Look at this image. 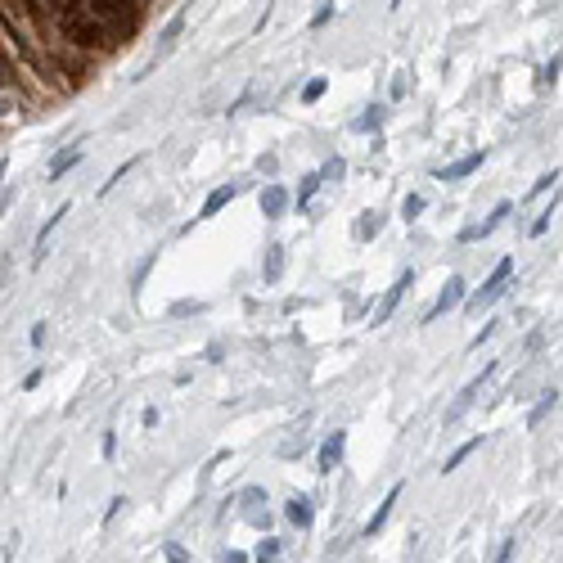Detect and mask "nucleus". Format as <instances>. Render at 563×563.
Segmentation results:
<instances>
[{"instance_id":"obj_1","label":"nucleus","mask_w":563,"mask_h":563,"mask_svg":"<svg viewBox=\"0 0 563 563\" xmlns=\"http://www.w3.org/2000/svg\"><path fill=\"white\" fill-rule=\"evenodd\" d=\"M509 280H514V257H500L496 266H491V275L482 280V289H477L473 298H464L469 311H482V306L500 302V298H505V289H509Z\"/></svg>"},{"instance_id":"obj_2","label":"nucleus","mask_w":563,"mask_h":563,"mask_svg":"<svg viewBox=\"0 0 563 563\" xmlns=\"http://www.w3.org/2000/svg\"><path fill=\"white\" fill-rule=\"evenodd\" d=\"M496 361H491V365H482V374H477V379H469L464 383V392H460V397H455V406H451V410H446V428H451V423H460V419H464V415H469V406H473V401H477V392H482V383H487L491 379V374H496Z\"/></svg>"},{"instance_id":"obj_3","label":"nucleus","mask_w":563,"mask_h":563,"mask_svg":"<svg viewBox=\"0 0 563 563\" xmlns=\"http://www.w3.org/2000/svg\"><path fill=\"white\" fill-rule=\"evenodd\" d=\"M464 298H469V284L460 280V275H451V280H446V289L437 293V302L428 306V315H423V320H428V325H433V320H442V315H446V311H455V306L464 302Z\"/></svg>"},{"instance_id":"obj_4","label":"nucleus","mask_w":563,"mask_h":563,"mask_svg":"<svg viewBox=\"0 0 563 563\" xmlns=\"http://www.w3.org/2000/svg\"><path fill=\"white\" fill-rule=\"evenodd\" d=\"M410 284H415V271H401V275H397V284H392V289L383 293V302L374 306V329L392 320V311L401 306V298H406V289H410Z\"/></svg>"},{"instance_id":"obj_5","label":"nucleus","mask_w":563,"mask_h":563,"mask_svg":"<svg viewBox=\"0 0 563 563\" xmlns=\"http://www.w3.org/2000/svg\"><path fill=\"white\" fill-rule=\"evenodd\" d=\"M401 491H406V487H401V482H397V487H392L388 496H383V505L374 509V514H369V523H365V527H361V536H365V541H374V536H379V532L388 527V519H392V509H397Z\"/></svg>"},{"instance_id":"obj_6","label":"nucleus","mask_w":563,"mask_h":563,"mask_svg":"<svg viewBox=\"0 0 563 563\" xmlns=\"http://www.w3.org/2000/svg\"><path fill=\"white\" fill-rule=\"evenodd\" d=\"M343 451H347V433L338 428V433H329L325 437V446H320V460H315V473H334L338 464H343Z\"/></svg>"},{"instance_id":"obj_7","label":"nucleus","mask_w":563,"mask_h":563,"mask_svg":"<svg viewBox=\"0 0 563 563\" xmlns=\"http://www.w3.org/2000/svg\"><path fill=\"white\" fill-rule=\"evenodd\" d=\"M235 194H239V185H217V189H212V194L203 198V207H198V217L194 221H212L221 212V207H230L235 203Z\"/></svg>"},{"instance_id":"obj_8","label":"nucleus","mask_w":563,"mask_h":563,"mask_svg":"<svg viewBox=\"0 0 563 563\" xmlns=\"http://www.w3.org/2000/svg\"><path fill=\"white\" fill-rule=\"evenodd\" d=\"M509 212H514V203H496V207H491V217L482 221V226H469V230H460V239H464V244H477V239H487L491 230H496L500 221L509 217Z\"/></svg>"},{"instance_id":"obj_9","label":"nucleus","mask_w":563,"mask_h":563,"mask_svg":"<svg viewBox=\"0 0 563 563\" xmlns=\"http://www.w3.org/2000/svg\"><path fill=\"white\" fill-rule=\"evenodd\" d=\"M293 198H289V189H284V185H266V189H261V217L266 221H275V217H284V207H289Z\"/></svg>"},{"instance_id":"obj_10","label":"nucleus","mask_w":563,"mask_h":563,"mask_svg":"<svg viewBox=\"0 0 563 563\" xmlns=\"http://www.w3.org/2000/svg\"><path fill=\"white\" fill-rule=\"evenodd\" d=\"M482 158H487V153H482V149L464 153V158H455L451 167H442V172H437V181H464V176H473L477 167H482Z\"/></svg>"},{"instance_id":"obj_11","label":"nucleus","mask_w":563,"mask_h":563,"mask_svg":"<svg viewBox=\"0 0 563 563\" xmlns=\"http://www.w3.org/2000/svg\"><path fill=\"white\" fill-rule=\"evenodd\" d=\"M284 519H289L293 523V527H311V523H315V505H311V496H293L289 500V505H284Z\"/></svg>"},{"instance_id":"obj_12","label":"nucleus","mask_w":563,"mask_h":563,"mask_svg":"<svg viewBox=\"0 0 563 563\" xmlns=\"http://www.w3.org/2000/svg\"><path fill=\"white\" fill-rule=\"evenodd\" d=\"M81 153H86V144H68L64 153H55V163H50V185H55V181H64V176L73 172L77 163H81Z\"/></svg>"},{"instance_id":"obj_13","label":"nucleus","mask_w":563,"mask_h":563,"mask_svg":"<svg viewBox=\"0 0 563 563\" xmlns=\"http://www.w3.org/2000/svg\"><path fill=\"white\" fill-rule=\"evenodd\" d=\"M64 217H68V203L59 207V212H55L50 221H45L41 230H36V244H32V266H41V261H45V244H50V235L59 230V221H64Z\"/></svg>"},{"instance_id":"obj_14","label":"nucleus","mask_w":563,"mask_h":563,"mask_svg":"<svg viewBox=\"0 0 563 563\" xmlns=\"http://www.w3.org/2000/svg\"><path fill=\"white\" fill-rule=\"evenodd\" d=\"M280 275H284V248H280V244H271V248H266V257H261V280L275 284Z\"/></svg>"},{"instance_id":"obj_15","label":"nucleus","mask_w":563,"mask_h":563,"mask_svg":"<svg viewBox=\"0 0 563 563\" xmlns=\"http://www.w3.org/2000/svg\"><path fill=\"white\" fill-rule=\"evenodd\" d=\"M320 185H325V181H320V172H306V176H302V185H298V189H293V203H298V207H302V212H306V207H311V198H315V189H320Z\"/></svg>"},{"instance_id":"obj_16","label":"nucleus","mask_w":563,"mask_h":563,"mask_svg":"<svg viewBox=\"0 0 563 563\" xmlns=\"http://www.w3.org/2000/svg\"><path fill=\"white\" fill-rule=\"evenodd\" d=\"M477 446H482V433H477V437H469V442H464V446H455V451H451V455H446V464H442V473H455V469L464 464V460H469V455H473V451H477Z\"/></svg>"},{"instance_id":"obj_17","label":"nucleus","mask_w":563,"mask_h":563,"mask_svg":"<svg viewBox=\"0 0 563 563\" xmlns=\"http://www.w3.org/2000/svg\"><path fill=\"white\" fill-rule=\"evenodd\" d=\"M383 118H388V109H379V104H369V109L361 113L356 122H352V131H379V127H383Z\"/></svg>"},{"instance_id":"obj_18","label":"nucleus","mask_w":563,"mask_h":563,"mask_svg":"<svg viewBox=\"0 0 563 563\" xmlns=\"http://www.w3.org/2000/svg\"><path fill=\"white\" fill-rule=\"evenodd\" d=\"M554 406H559V388H550V392H541V401H536V410H532V415H527V423H532V428H536V423H541V419H545V415H550V410H554Z\"/></svg>"},{"instance_id":"obj_19","label":"nucleus","mask_w":563,"mask_h":563,"mask_svg":"<svg viewBox=\"0 0 563 563\" xmlns=\"http://www.w3.org/2000/svg\"><path fill=\"white\" fill-rule=\"evenodd\" d=\"M280 554H284L280 536H266V541L257 545V554H252V559H257V563H280Z\"/></svg>"},{"instance_id":"obj_20","label":"nucleus","mask_w":563,"mask_h":563,"mask_svg":"<svg viewBox=\"0 0 563 563\" xmlns=\"http://www.w3.org/2000/svg\"><path fill=\"white\" fill-rule=\"evenodd\" d=\"M135 167H140V158H131V163H122V167H118V172H113V176H109V181L99 185V194H113V189H118V185H122V181H127V176H131V172H135Z\"/></svg>"},{"instance_id":"obj_21","label":"nucleus","mask_w":563,"mask_h":563,"mask_svg":"<svg viewBox=\"0 0 563 563\" xmlns=\"http://www.w3.org/2000/svg\"><path fill=\"white\" fill-rule=\"evenodd\" d=\"M325 90H329L325 77H311V81L302 86V104H320V95H325Z\"/></svg>"},{"instance_id":"obj_22","label":"nucleus","mask_w":563,"mask_h":563,"mask_svg":"<svg viewBox=\"0 0 563 563\" xmlns=\"http://www.w3.org/2000/svg\"><path fill=\"white\" fill-rule=\"evenodd\" d=\"M554 212H559V194H554V203H550V207H545L541 217L532 221V239H541V235H545V230H550V221H554Z\"/></svg>"},{"instance_id":"obj_23","label":"nucleus","mask_w":563,"mask_h":563,"mask_svg":"<svg viewBox=\"0 0 563 563\" xmlns=\"http://www.w3.org/2000/svg\"><path fill=\"white\" fill-rule=\"evenodd\" d=\"M379 230H383V217L379 212H365V221L356 226V239H369V235H379Z\"/></svg>"},{"instance_id":"obj_24","label":"nucleus","mask_w":563,"mask_h":563,"mask_svg":"<svg viewBox=\"0 0 563 563\" xmlns=\"http://www.w3.org/2000/svg\"><path fill=\"white\" fill-rule=\"evenodd\" d=\"M423 212V194H406V203H401V217L406 221H415Z\"/></svg>"},{"instance_id":"obj_25","label":"nucleus","mask_w":563,"mask_h":563,"mask_svg":"<svg viewBox=\"0 0 563 563\" xmlns=\"http://www.w3.org/2000/svg\"><path fill=\"white\" fill-rule=\"evenodd\" d=\"M163 554H167V563H189V554H185L176 541H163Z\"/></svg>"},{"instance_id":"obj_26","label":"nucleus","mask_w":563,"mask_h":563,"mask_svg":"<svg viewBox=\"0 0 563 563\" xmlns=\"http://www.w3.org/2000/svg\"><path fill=\"white\" fill-rule=\"evenodd\" d=\"M99 455H104V460H113V455H118V433H104V442H99Z\"/></svg>"},{"instance_id":"obj_27","label":"nucleus","mask_w":563,"mask_h":563,"mask_svg":"<svg viewBox=\"0 0 563 563\" xmlns=\"http://www.w3.org/2000/svg\"><path fill=\"white\" fill-rule=\"evenodd\" d=\"M334 18V0H325L320 10H315V18H311V27H325V23Z\"/></svg>"},{"instance_id":"obj_28","label":"nucleus","mask_w":563,"mask_h":563,"mask_svg":"<svg viewBox=\"0 0 563 563\" xmlns=\"http://www.w3.org/2000/svg\"><path fill=\"white\" fill-rule=\"evenodd\" d=\"M554 185H559V172H545L541 181L532 185V194H545V189H554Z\"/></svg>"},{"instance_id":"obj_29","label":"nucleus","mask_w":563,"mask_h":563,"mask_svg":"<svg viewBox=\"0 0 563 563\" xmlns=\"http://www.w3.org/2000/svg\"><path fill=\"white\" fill-rule=\"evenodd\" d=\"M514 550H519V541L509 536V541H505V545H500V550H496V559H491V563H509V559H514Z\"/></svg>"},{"instance_id":"obj_30","label":"nucleus","mask_w":563,"mask_h":563,"mask_svg":"<svg viewBox=\"0 0 563 563\" xmlns=\"http://www.w3.org/2000/svg\"><path fill=\"white\" fill-rule=\"evenodd\" d=\"M541 81H545V86H550V81H559V55H554L550 64L541 68Z\"/></svg>"},{"instance_id":"obj_31","label":"nucleus","mask_w":563,"mask_h":563,"mask_svg":"<svg viewBox=\"0 0 563 563\" xmlns=\"http://www.w3.org/2000/svg\"><path fill=\"white\" fill-rule=\"evenodd\" d=\"M122 505H127V496H113V500H109V509H104V523H113V519H118V514H122Z\"/></svg>"},{"instance_id":"obj_32","label":"nucleus","mask_w":563,"mask_h":563,"mask_svg":"<svg viewBox=\"0 0 563 563\" xmlns=\"http://www.w3.org/2000/svg\"><path fill=\"white\" fill-rule=\"evenodd\" d=\"M41 379H45V365H36L32 374H27V379H23V392H32V388H36V383H41Z\"/></svg>"},{"instance_id":"obj_33","label":"nucleus","mask_w":563,"mask_h":563,"mask_svg":"<svg viewBox=\"0 0 563 563\" xmlns=\"http://www.w3.org/2000/svg\"><path fill=\"white\" fill-rule=\"evenodd\" d=\"M27 343H32V347H41V343H45V320H36V325H32V334H27Z\"/></svg>"},{"instance_id":"obj_34","label":"nucleus","mask_w":563,"mask_h":563,"mask_svg":"<svg viewBox=\"0 0 563 563\" xmlns=\"http://www.w3.org/2000/svg\"><path fill=\"white\" fill-rule=\"evenodd\" d=\"M491 334H496V320H491V325H482V329H477V334H473V347H482V343H487Z\"/></svg>"},{"instance_id":"obj_35","label":"nucleus","mask_w":563,"mask_h":563,"mask_svg":"<svg viewBox=\"0 0 563 563\" xmlns=\"http://www.w3.org/2000/svg\"><path fill=\"white\" fill-rule=\"evenodd\" d=\"M221 563H248V554L244 550H221Z\"/></svg>"}]
</instances>
